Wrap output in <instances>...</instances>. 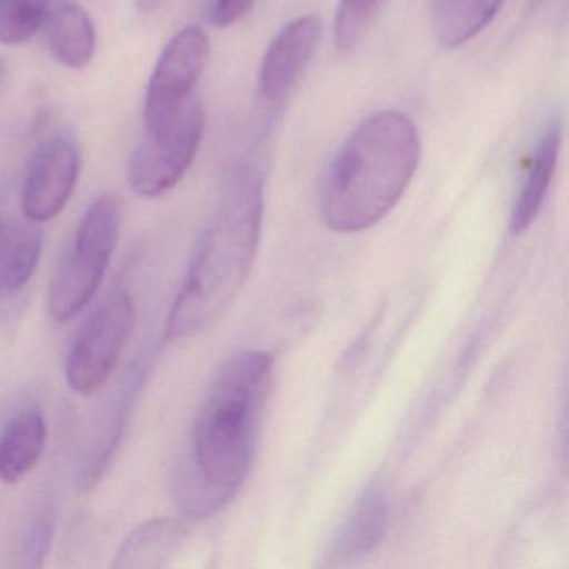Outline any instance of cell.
Instances as JSON below:
<instances>
[{
  "label": "cell",
  "instance_id": "30bf717a",
  "mask_svg": "<svg viewBox=\"0 0 569 569\" xmlns=\"http://www.w3.org/2000/svg\"><path fill=\"white\" fill-rule=\"evenodd\" d=\"M389 526V501L381 488L366 489L356 502L328 549L329 562L345 565L371 555L382 539Z\"/></svg>",
  "mask_w": 569,
  "mask_h": 569
},
{
  "label": "cell",
  "instance_id": "5bb4252c",
  "mask_svg": "<svg viewBox=\"0 0 569 569\" xmlns=\"http://www.w3.org/2000/svg\"><path fill=\"white\" fill-rule=\"evenodd\" d=\"M186 526L178 519L146 521L122 541L112 568L152 569L168 566L184 541Z\"/></svg>",
  "mask_w": 569,
  "mask_h": 569
},
{
  "label": "cell",
  "instance_id": "4fadbf2b",
  "mask_svg": "<svg viewBox=\"0 0 569 569\" xmlns=\"http://www.w3.org/2000/svg\"><path fill=\"white\" fill-rule=\"evenodd\" d=\"M48 426L39 409L16 415L0 431V479L21 481L38 466L44 452Z\"/></svg>",
  "mask_w": 569,
  "mask_h": 569
},
{
  "label": "cell",
  "instance_id": "8992f818",
  "mask_svg": "<svg viewBox=\"0 0 569 569\" xmlns=\"http://www.w3.org/2000/svg\"><path fill=\"white\" fill-rule=\"evenodd\" d=\"M128 292L109 296L82 326L66 358V381L82 396L98 392L111 378L134 328Z\"/></svg>",
  "mask_w": 569,
  "mask_h": 569
},
{
  "label": "cell",
  "instance_id": "9a60e30c",
  "mask_svg": "<svg viewBox=\"0 0 569 569\" xmlns=\"http://www.w3.org/2000/svg\"><path fill=\"white\" fill-rule=\"evenodd\" d=\"M505 0H435L432 29L438 44L458 49L468 44L496 18Z\"/></svg>",
  "mask_w": 569,
  "mask_h": 569
},
{
  "label": "cell",
  "instance_id": "9c48e42d",
  "mask_svg": "<svg viewBox=\"0 0 569 569\" xmlns=\"http://www.w3.org/2000/svg\"><path fill=\"white\" fill-rule=\"evenodd\" d=\"M321 36V19L316 16H301L278 32L259 68L258 96L262 104L268 108L284 104L311 64Z\"/></svg>",
  "mask_w": 569,
  "mask_h": 569
},
{
  "label": "cell",
  "instance_id": "e0dca14e",
  "mask_svg": "<svg viewBox=\"0 0 569 569\" xmlns=\"http://www.w3.org/2000/svg\"><path fill=\"white\" fill-rule=\"evenodd\" d=\"M51 0H0V44L22 46L41 31Z\"/></svg>",
  "mask_w": 569,
  "mask_h": 569
},
{
  "label": "cell",
  "instance_id": "277c9868",
  "mask_svg": "<svg viewBox=\"0 0 569 569\" xmlns=\"http://www.w3.org/2000/svg\"><path fill=\"white\" fill-rule=\"evenodd\" d=\"M119 231L118 199L111 194L96 199L82 216L74 241L52 279L49 291L52 318L69 321L91 302L118 248Z\"/></svg>",
  "mask_w": 569,
  "mask_h": 569
},
{
  "label": "cell",
  "instance_id": "8fae6325",
  "mask_svg": "<svg viewBox=\"0 0 569 569\" xmlns=\"http://www.w3.org/2000/svg\"><path fill=\"white\" fill-rule=\"evenodd\" d=\"M46 39L52 58L66 69L82 71L96 54V28L89 12L74 0H61L46 18Z\"/></svg>",
  "mask_w": 569,
  "mask_h": 569
},
{
  "label": "cell",
  "instance_id": "d6986e66",
  "mask_svg": "<svg viewBox=\"0 0 569 569\" xmlns=\"http://www.w3.org/2000/svg\"><path fill=\"white\" fill-rule=\"evenodd\" d=\"M54 535V508L51 502H42L29 525L28 535L22 542V566L39 568L51 548Z\"/></svg>",
  "mask_w": 569,
  "mask_h": 569
},
{
  "label": "cell",
  "instance_id": "ba28073f",
  "mask_svg": "<svg viewBox=\"0 0 569 569\" xmlns=\"http://www.w3.org/2000/svg\"><path fill=\"white\" fill-rule=\"evenodd\" d=\"M81 154L66 134L42 141L29 161L21 208L28 221L41 224L61 214L78 184Z\"/></svg>",
  "mask_w": 569,
  "mask_h": 569
},
{
  "label": "cell",
  "instance_id": "ac0fdd59",
  "mask_svg": "<svg viewBox=\"0 0 569 569\" xmlns=\"http://www.w3.org/2000/svg\"><path fill=\"white\" fill-rule=\"evenodd\" d=\"M382 0H339L335 41L341 52H351L365 38Z\"/></svg>",
  "mask_w": 569,
  "mask_h": 569
},
{
  "label": "cell",
  "instance_id": "5b68a950",
  "mask_svg": "<svg viewBox=\"0 0 569 569\" xmlns=\"http://www.w3.org/2000/svg\"><path fill=\"white\" fill-rule=\"evenodd\" d=\"M206 128V112L199 96L192 94L178 109L171 121L132 152L129 161V186L141 198H159L171 191L198 156Z\"/></svg>",
  "mask_w": 569,
  "mask_h": 569
},
{
  "label": "cell",
  "instance_id": "52a82bcc",
  "mask_svg": "<svg viewBox=\"0 0 569 569\" xmlns=\"http://www.w3.org/2000/svg\"><path fill=\"white\" fill-rule=\"evenodd\" d=\"M211 42L196 26L179 31L166 46L149 79L144 99L146 131L164 128L189 96L208 66Z\"/></svg>",
  "mask_w": 569,
  "mask_h": 569
},
{
  "label": "cell",
  "instance_id": "7a4b0ae2",
  "mask_svg": "<svg viewBox=\"0 0 569 569\" xmlns=\"http://www.w3.org/2000/svg\"><path fill=\"white\" fill-rule=\"evenodd\" d=\"M421 158L415 122L398 111L362 121L346 139L326 176L321 218L336 232L366 231L398 204Z\"/></svg>",
  "mask_w": 569,
  "mask_h": 569
},
{
  "label": "cell",
  "instance_id": "7402d4cb",
  "mask_svg": "<svg viewBox=\"0 0 569 569\" xmlns=\"http://www.w3.org/2000/svg\"><path fill=\"white\" fill-rule=\"evenodd\" d=\"M2 228H4V226H0V239H2Z\"/></svg>",
  "mask_w": 569,
  "mask_h": 569
},
{
  "label": "cell",
  "instance_id": "7c38bea8",
  "mask_svg": "<svg viewBox=\"0 0 569 569\" xmlns=\"http://www.w3.org/2000/svg\"><path fill=\"white\" fill-rule=\"evenodd\" d=\"M561 141V119H551L539 138L531 166L526 172L525 181H522L518 198L512 206L511 219H509L512 234L518 236L528 231L541 212L552 176H555Z\"/></svg>",
  "mask_w": 569,
  "mask_h": 569
},
{
  "label": "cell",
  "instance_id": "44dd1931",
  "mask_svg": "<svg viewBox=\"0 0 569 569\" xmlns=\"http://www.w3.org/2000/svg\"><path fill=\"white\" fill-rule=\"evenodd\" d=\"M164 2L166 0H134V4L136 8H138V11L146 16L154 14V12H158Z\"/></svg>",
  "mask_w": 569,
  "mask_h": 569
},
{
  "label": "cell",
  "instance_id": "3957f363",
  "mask_svg": "<svg viewBox=\"0 0 569 569\" xmlns=\"http://www.w3.org/2000/svg\"><path fill=\"white\" fill-rule=\"evenodd\" d=\"M262 208L261 178L258 172L246 171L192 259L166 322V341L198 336L231 308L258 256Z\"/></svg>",
  "mask_w": 569,
  "mask_h": 569
},
{
  "label": "cell",
  "instance_id": "2e32d148",
  "mask_svg": "<svg viewBox=\"0 0 569 569\" xmlns=\"http://www.w3.org/2000/svg\"><path fill=\"white\" fill-rule=\"evenodd\" d=\"M42 251L41 229L36 222L4 226L0 239V296L21 291L34 274Z\"/></svg>",
  "mask_w": 569,
  "mask_h": 569
},
{
  "label": "cell",
  "instance_id": "ffe728a7",
  "mask_svg": "<svg viewBox=\"0 0 569 569\" xmlns=\"http://www.w3.org/2000/svg\"><path fill=\"white\" fill-rule=\"evenodd\" d=\"M254 4L256 0H212L209 21L214 28H229L246 18Z\"/></svg>",
  "mask_w": 569,
  "mask_h": 569
},
{
  "label": "cell",
  "instance_id": "6da1fadb",
  "mask_svg": "<svg viewBox=\"0 0 569 569\" xmlns=\"http://www.w3.org/2000/svg\"><path fill=\"white\" fill-rule=\"evenodd\" d=\"M271 376V356L262 351L238 352L216 372L179 466L176 495L189 518L214 515L244 485Z\"/></svg>",
  "mask_w": 569,
  "mask_h": 569
}]
</instances>
